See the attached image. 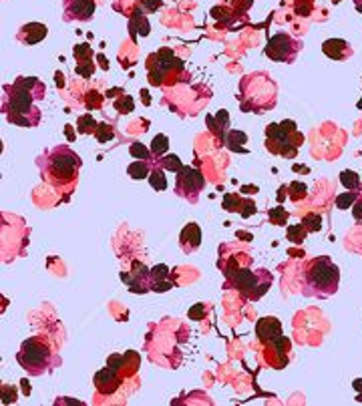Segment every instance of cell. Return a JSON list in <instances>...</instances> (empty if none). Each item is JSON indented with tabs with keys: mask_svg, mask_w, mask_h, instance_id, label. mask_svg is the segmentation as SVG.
<instances>
[{
	"mask_svg": "<svg viewBox=\"0 0 362 406\" xmlns=\"http://www.w3.org/2000/svg\"><path fill=\"white\" fill-rule=\"evenodd\" d=\"M14 85L20 87V89H24L37 103L46 97V87H45V83H43L41 79H37V77H18V79L14 81Z\"/></svg>",
	"mask_w": 362,
	"mask_h": 406,
	"instance_id": "16",
	"label": "cell"
},
{
	"mask_svg": "<svg viewBox=\"0 0 362 406\" xmlns=\"http://www.w3.org/2000/svg\"><path fill=\"white\" fill-rule=\"evenodd\" d=\"M244 203H246V207L241 209V215H244V217H250V213L256 211V205H254L252 201H244Z\"/></svg>",
	"mask_w": 362,
	"mask_h": 406,
	"instance_id": "41",
	"label": "cell"
},
{
	"mask_svg": "<svg viewBox=\"0 0 362 406\" xmlns=\"http://www.w3.org/2000/svg\"><path fill=\"white\" fill-rule=\"evenodd\" d=\"M63 8H65L63 18L67 22H71V20L87 22L95 14V0H65Z\"/></svg>",
	"mask_w": 362,
	"mask_h": 406,
	"instance_id": "12",
	"label": "cell"
},
{
	"mask_svg": "<svg viewBox=\"0 0 362 406\" xmlns=\"http://www.w3.org/2000/svg\"><path fill=\"white\" fill-rule=\"evenodd\" d=\"M356 8L362 12V0H356Z\"/></svg>",
	"mask_w": 362,
	"mask_h": 406,
	"instance_id": "45",
	"label": "cell"
},
{
	"mask_svg": "<svg viewBox=\"0 0 362 406\" xmlns=\"http://www.w3.org/2000/svg\"><path fill=\"white\" fill-rule=\"evenodd\" d=\"M115 107L119 109V113H131L133 111V99L131 97H123L121 101L115 103Z\"/></svg>",
	"mask_w": 362,
	"mask_h": 406,
	"instance_id": "36",
	"label": "cell"
},
{
	"mask_svg": "<svg viewBox=\"0 0 362 406\" xmlns=\"http://www.w3.org/2000/svg\"><path fill=\"white\" fill-rule=\"evenodd\" d=\"M139 364H141V358H139V354L137 352H125V356H123V366H121V374L127 378V376H133V374L137 372V368H139Z\"/></svg>",
	"mask_w": 362,
	"mask_h": 406,
	"instance_id": "18",
	"label": "cell"
},
{
	"mask_svg": "<svg viewBox=\"0 0 362 406\" xmlns=\"http://www.w3.org/2000/svg\"><path fill=\"white\" fill-rule=\"evenodd\" d=\"M322 50H324V54H326L328 58H332V60H342V58H346L348 54H352V48H350L348 43L342 41V39H328V41L322 45Z\"/></svg>",
	"mask_w": 362,
	"mask_h": 406,
	"instance_id": "17",
	"label": "cell"
},
{
	"mask_svg": "<svg viewBox=\"0 0 362 406\" xmlns=\"http://www.w3.org/2000/svg\"><path fill=\"white\" fill-rule=\"evenodd\" d=\"M203 187H205V177L199 169L183 165L177 171V175H175V193L179 197H183L185 201L197 203Z\"/></svg>",
	"mask_w": 362,
	"mask_h": 406,
	"instance_id": "8",
	"label": "cell"
},
{
	"mask_svg": "<svg viewBox=\"0 0 362 406\" xmlns=\"http://www.w3.org/2000/svg\"><path fill=\"white\" fill-rule=\"evenodd\" d=\"M306 185L304 183H300V181H294L290 183V189H288V197L292 201H300V199H304L306 197Z\"/></svg>",
	"mask_w": 362,
	"mask_h": 406,
	"instance_id": "27",
	"label": "cell"
},
{
	"mask_svg": "<svg viewBox=\"0 0 362 406\" xmlns=\"http://www.w3.org/2000/svg\"><path fill=\"white\" fill-rule=\"evenodd\" d=\"M179 245L185 254H193L195 249L201 245V229H199L197 224H187L183 229H181Z\"/></svg>",
	"mask_w": 362,
	"mask_h": 406,
	"instance_id": "15",
	"label": "cell"
},
{
	"mask_svg": "<svg viewBox=\"0 0 362 406\" xmlns=\"http://www.w3.org/2000/svg\"><path fill=\"white\" fill-rule=\"evenodd\" d=\"M41 167V175L46 183H50L56 189H65L77 183L81 171V157L69 145H58L46 151L37 161Z\"/></svg>",
	"mask_w": 362,
	"mask_h": 406,
	"instance_id": "1",
	"label": "cell"
},
{
	"mask_svg": "<svg viewBox=\"0 0 362 406\" xmlns=\"http://www.w3.org/2000/svg\"><path fill=\"white\" fill-rule=\"evenodd\" d=\"M95 137H97L99 143H107V141H111L115 137V129L111 127V125H107V123H99L97 131H95Z\"/></svg>",
	"mask_w": 362,
	"mask_h": 406,
	"instance_id": "26",
	"label": "cell"
},
{
	"mask_svg": "<svg viewBox=\"0 0 362 406\" xmlns=\"http://www.w3.org/2000/svg\"><path fill=\"white\" fill-rule=\"evenodd\" d=\"M77 73L83 77H90V73H93V60H89L87 65H77Z\"/></svg>",
	"mask_w": 362,
	"mask_h": 406,
	"instance_id": "38",
	"label": "cell"
},
{
	"mask_svg": "<svg viewBox=\"0 0 362 406\" xmlns=\"http://www.w3.org/2000/svg\"><path fill=\"white\" fill-rule=\"evenodd\" d=\"M352 215L356 217V220H362V201H356L352 205Z\"/></svg>",
	"mask_w": 362,
	"mask_h": 406,
	"instance_id": "42",
	"label": "cell"
},
{
	"mask_svg": "<svg viewBox=\"0 0 362 406\" xmlns=\"http://www.w3.org/2000/svg\"><path fill=\"white\" fill-rule=\"evenodd\" d=\"M340 284V270L330 262V258L320 256L312 260L302 271V294L308 298H330L336 294Z\"/></svg>",
	"mask_w": 362,
	"mask_h": 406,
	"instance_id": "2",
	"label": "cell"
},
{
	"mask_svg": "<svg viewBox=\"0 0 362 406\" xmlns=\"http://www.w3.org/2000/svg\"><path fill=\"white\" fill-rule=\"evenodd\" d=\"M159 165H161L165 171H173V173H177L181 167H183L177 155H167V157H161V159H159Z\"/></svg>",
	"mask_w": 362,
	"mask_h": 406,
	"instance_id": "30",
	"label": "cell"
},
{
	"mask_svg": "<svg viewBox=\"0 0 362 406\" xmlns=\"http://www.w3.org/2000/svg\"><path fill=\"white\" fill-rule=\"evenodd\" d=\"M352 386H354V390H358V392H360V390H362V378L354 380V384H352Z\"/></svg>",
	"mask_w": 362,
	"mask_h": 406,
	"instance_id": "44",
	"label": "cell"
},
{
	"mask_svg": "<svg viewBox=\"0 0 362 406\" xmlns=\"http://www.w3.org/2000/svg\"><path fill=\"white\" fill-rule=\"evenodd\" d=\"M340 183L346 187V189H358V185H360V179H358V173L354 171H342L340 173Z\"/></svg>",
	"mask_w": 362,
	"mask_h": 406,
	"instance_id": "29",
	"label": "cell"
},
{
	"mask_svg": "<svg viewBox=\"0 0 362 406\" xmlns=\"http://www.w3.org/2000/svg\"><path fill=\"white\" fill-rule=\"evenodd\" d=\"M256 336H258V340H260V344H264V346L268 344V342L276 340L278 336H282V324H280V320L272 318V316L260 318L258 324H256Z\"/></svg>",
	"mask_w": 362,
	"mask_h": 406,
	"instance_id": "14",
	"label": "cell"
},
{
	"mask_svg": "<svg viewBox=\"0 0 362 406\" xmlns=\"http://www.w3.org/2000/svg\"><path fill=\"white\" fill-rule=\"evenodd\" d=\"M266 362H270L274 368H284L288 364V352L292 348V342L286 336H278L266 344Z\"/></svg>",
	"mask_w": 362,
	"mask_h": 406,
	"instance_id": "11",
	"label": "cell"
},
{
	"mask_svg": "<svg viewBox=\"0 0 362 406\" xmlns=\"http://www.w3.org/2000/svg\"><path fill=\"white\" fill-rule=\"evenodd\" d=\"M127 173H129L131 179H147L149 173H151V165L145 159H137L135 163H131L127 167Z\"/></svg>",
	"mask_w": 362,
	"mask_h": 406,
	"instance_id": "19",
	"label": "cell"
},
{
	"mask_svg": "<svg viewBox=\"0 0 362 406\" xmlns=\"http://www.w3.org/2000/svg\"><path fill=\"white\" fill-rule=\"evenodd\" d=\"M165 169L161 167V169H155L153 173H149V183H151V187H153L155 191H165L167 189V177H165V173H163Z\"/></svg>",
	"mask_w": 362,
	"mask_h": 406,
	"instance_id": "20",
	"label": "cell"
},
{
	"mask_svg": "<svg viewBox=\"0 0 362 406\" xmlns=\"http://www.w3.org/2000/svg\"><path fill=\"white\" fill-rule=\"evenodd\" d=\"M272 282H274V275H272L268 270H264V268L252 270L250 266H246V268H241L231 279H227L226 286L235 290L244 302H258L272 288Z\"/></svg>",
	"mask_w": 362,
	"mask_h": 406,
	"instance_id": "5",
	"label": "cell"
},
{
	"mask_svg": "<svg viewBox=\"0 0 362 406\" xmlns=\"http://www.w3.org/2000/svg\"><path fill=\"white\" fill-rule=\"evenodd\" d=\"M226 141H227V147H229L231 151H246V149H244V143L248 141V135L241 133V131H231V133L226 137Z\"/></svg>",
	"mask_w": 362,
	"mask_h": 406,
	"instance_id": "21",
	"label": "cell"
},
{
	"mask_svg": "<svg viewBox=\"0 0 362 406\" xmlns=\"http://www.w3.org/2000/svg\"><path fill=\"white\" fill-rule=\"evenodd\" d=\"M302 143H304V135L298 131L294 121H282V123L268 125V129H266V149L272 155H280V157H296Z\"/></svg>",
	"mask_w": 362,
	"mask_h": 406,
	"instance_id": "6",
	"label": "cell"
},
{
	"mask_svg": "<svg viewBox=\"0 0 362 406\" xmlns=\"http://www.w3.org/2000/svg\"><path fill=\"white\" fill-rule=\"evenodd\" d=\"M89 54V46L87 45H81V46H75V56L77 60H83V56Z\"/></svg>",
	"mask_w": 362,
	"mask_h": 406,
	"instance_id": "40",
	"label": "cell"
},
{
	"mask_svg": "<svg viewBox=\"0 0 362 406\" xmlns=\"http://www.w3.org/2000/svg\"><path fill=\"white\" fill-rule=\"evenodd\" d=\"M306 233H308V229L304 227V224H296V226L288 227V239L292 243H302V241H304V237H306Z\"/></svg>",
	"mask_w": 362,
	"mask_h": 406,
	"instance_id": "25",
	"label": "cell"
},
{
	"mask_svg": "<svg viewBox=\"0 0 362 406\" xmlns=\"http://www.w3.org/2000/svg\"><path fill=\"white\" fill-rule=\"evenodd\" d=\"M300 50H302V43L292 39L286 33L274 35L264 48L266 56H270V60H276V62H294Z\"/></svg>",
	"mask_w": 362,
	"mask_h": 406,
	"instance_id": "9",
	"label": "cell"
},
{
	"mask_svg": "<svg viewBox=\"0 0 362 406\" xmlns=\"http://www.w3.org/2000/svg\"><path fill=\"white\" fill-rule=\"evenodd\" d=\"M16 402V390L8 384H2V404H10Z\"/></svg>",
	"mask_w": 362,
	"mask_h": 406,
	"instance_id": "35",
	"label": "cell"
},
{
	"mask_svg": "<svg viewBox=\"0 0 362 406\" xmlns=\"http://www.w3.org/2000/svg\"><path fill=\"white\" fill-rule=\"evenodd\" d=\"M354 203H356V193H354V191H346V193H342V195L336 197V207H338V209H348V207L354 205Z\"/></svg>",
	"mask_w": 362,
	"mask_h": 406,
	"instance_id": "32",
	"label": "cell"
},
{
	"mask_svg": "<svg viewBox=\"0 0 362 406\" xmlns=\"http://www.w3.org/2000/svg\"><path fill=\"white\" fill-rule=\"evenodd\" d=\"M302 224H304V227L308 231H320L322 229V220H320V215H316V213L306 215L304 220H302Z\"/></svg>",
	"mask_w": 362,
	"mask_h": 406,
	"instance_id": "31",
	"label": "cell"
},
{
	"mask_svg": "<svg viewBox=\"0 0 362 406\" xmlns=\"http://www.w3.org/2000/svg\"><path fill=\"white\" fill-rule=\"evenodd\" d=\"M169 149V139L165 135H155L153 141H151V153L155 155V157H161V155H165Z\"/></svg>",
	"mask_w": 362,
	"mask_h": 406,
	"instance_id": "23",
	"label": "cell"
},
{
	"mask_svg": "<svg viewBox=\"0 0 362 406\" xmlns=\"http://www.w3.org/2000/svg\"><path fill=\"white\" fill-rule=\"evenodd\" d=\"M129 153H131V157H135V159H145V161H149V157H151V151H149L143 143H139V141H135V143L129 145Z\"/></svg>",
	"mask_w": 362,
	"mask_h": 406,
	"instance_id": "28",
	"label": "cell"
},
{
	"mask_svg": "<svg viewBox=\"0 0 362 406\" xmlns=\"http://www.w3.org/2000/svg\"><path fill=\"white\" fill-rule=\"evenodd\" d=\"M163 2H161V0H147V4H145V8L147 10H157L159 6H161Z\"/></svg>",
	"mask_w": 362,
	"mask_h": 406,
	"instance_id": "43",
	"label": "cell"
},
{
	"mask_svg": "<svg viewBox=\"0 0 362 406\" xmlns=\"http://www.w3.org/2000/svg\"><path fill=\"white\" fill-rule=\"evenodd\" d=\"M107 366H111V368H115V370L121 372V366H123V356H121V354L109 356V358H107Z\"/></svg>",
	"mask_w": 362,
	"mask_h": 406,
	"instance_id": "37",
	"label": "cell"
},
{
	"mask_svg": "<svg viewBox=\"0 0 362 406\" xmlns=\"http://www.w3.org/2000/svg\"><path fill=\"white\" fill-rule=\"evenodd\" d=\"M46 35H48L46 24H43V22H26V24H22L18 28L16 39H18V43H22L26 46H33V45H39L41 41H45Z\"/></svg>",
	"mask_w": 362,
	"mask_h": 406,
	"instance_id": "13",
	"label": "cell"
},
{
	"mask_svg": "<svg viewBox=\"0 0 362 406\" xmlns=\"http://www.w3.org/2000/svg\"><path fill=\"white\" fill-rule=\"evenodd\" d=\"M97 121L90 117V115H83V117H79V121H77V131L79 133H83V135H87V133H95L97 131Z\"/></svg>",
	"mask_w": 362,
	"mask_h": 406,
	"instance_id": "22",
	"label": "cell"
},
{
	"mask_svg": "<svg viewBox=\"0 0 362 406\" xmlns=\"http://www.w3.org/2000/svg\"><path fill=\"white\" fill-rule=\"evenodd\" d=\"M16 362L28 376H41L45 372H50L60 364V358L50 350L48 342L35 336L22 342V346L16 354Z\"/></svg>",
	"mask_w": 362,
	"mask_h": 406,
	"instance_id": "4",
	"label": "cell"
},
{
	"mask_svg": "<svg viewBox=\"0 0 362 406\" xmlns=\"http://www.w3.org/2000/svg\"><path fill=\"white\" fill-rule=\"evenodd\" d=\"M167 275H169L167 266H155L153 270H151V279H153V282H161V279L167 277Z\"/></svg>",
	"mask_w": 362,
	"mask_h": 406,
	"instance_id": "34",
	"label": "cell"
},
{
	"mask_svg": "<svg viewBox=\"0 0 362 406\" xmlns=\"http://www.w3.org/2000/svg\"><path fill=\"white\" fill-rule=\"evenodd\" d=\"M93 384H95L99 394L111 396V394H115L121 388V384H123V374H119V370L107 366V368H103V370H99L95 374Z\"/></svg>",
	"mask_w": 362,
	"mask_h": 406,
	"instance_id": "10",
	"label": "cell"
},
{
	"mask_svg": "<svg viewBox=\"0 0 362 406\" xmlns=\"http://www.w3.org/2000/svg\"><path fill=\"white\" fill-rule=\"evenodd\" d=\"M268 217H270V222H272V224H276V226H286L290 213H288L282 205H276L274 209H270V211H268Z\"/></svg>",
	"mask_w": 362,
	"mask_h": 406,
	"instance_id": "24",
	"label": "cell"
},
{
	"mask_svg": "<svg viewBox=\"0 0 362 406\" xmlns=\"http://www.w3.org/2000/svg\"><path fill=\"white\" fill-rule=\"evenodd\" d=\"M35 103L37 101L14 83L2 87V113L8 123L18 127H37L41 123V111Z\"/></svg>",
	"mask_w": 362,
	"mask_h": 406,
	"instance_id": "3",
	"label": "cell"
},
{
	"mask_svg": "<svg viewBox=\"0 0 362 406\" xmlns=\"http://www.w3.org/2000/svg\"><path fill=\"white\" fill-rule=\"evenodd\" d=\"M227 119H229L227 111H220V113L216 115V121H218L220 125H218V127H216V125H211V131H218V129H220V133H222V137H224V133H226L227 127H229V125H227Z\"/></svg>",
	"mask_w": 362,
	"mask_h": 406,
	"instance_id": "33",
	"label": "cell"
},
{
	"mask_svg": "<svg viewBox=\"0 0 362 406\" xmlns=\"http://www.w3.org/2000/svg\"><path fill=\"white\" fill-rule=\"evenodd\" d=\"M244 79L256 89V95H254V92H250V95H237L241 111H246V113H250V111L264 113V111H268V109H272L276 105L278 89H276V83L272 81L268 75L252 73V75H246Z\"/></svg>",
	"mask_w": 362,
	"mask_h": 406,
	"instance_id": "7",
	"label": "cell"
},
{
	"mask_svg": "<svg viewBox=\"0 0 362 406\" xmlns=\"http://www.w3.org/2000/svg\"><path fill=\"white\" fill-rule=\"evenodd\" d=\"M205 310V306L203 304H197V306H193L191 310H189V318L191 320H201V312Z\"/></svg>",
	"mask_w": 362,
	"mask_h": 406,
	"instance_id": "39",
	"label": "cell"
}]
</instances>
